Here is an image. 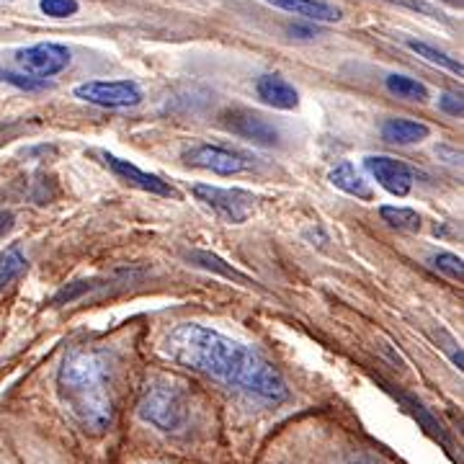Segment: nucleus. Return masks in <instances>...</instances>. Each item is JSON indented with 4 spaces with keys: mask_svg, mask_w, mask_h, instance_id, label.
Returning a JSON list of instances; mask_svg holds the SVG:
<instances>
[{
    "mask_svg": "<svg viewBox=\"0 0 464 464\" xmlns=\"http://www.w3.org/2000/svg\"><path fill=\"white\" fill-rule=\"evenodd\" d=\"M42 14L50 18H67L78 14V0H39Z\"/></svg>",
    "mask_w": 464,
    "mask_h": 464,
    "instance_id": "obj_21",
    "label": "nucleus"
},
{
    "mask_svg": "<svg viewBox=\"0 0 464 464\" xmlns=\"http://www.w3.org/2000/svg\"><path fill=\"white\" fill-rule=\"evenodd\" d=\"M75 99L101 109H130L142 103V91L134 81H88L75 85Z\"/></svg>",
    "mask_w": 464,
    "mask_h": 464,
    "instance_id": "obj_5",
    "label": "nucleus"
},
{
    "mask_svg": "<svg viewBox=\"0 0 464 464\" xmlns=\"http://www.w3.org/2000/svg\"><path fill=\"white\" fill-rule=\"evenodd\" d=\"M256 93H258V99L264 101L266 106H274V109H282V111L297 109L299 103L297 88L289 81H284L282 75H264V78H258Z\"/></svg>",
    "mask_w": 464,
    "mask_h": 464,
    "instance_id": "obj_11",
    "label": "nucleus"
},
{
    "mask_svg": "<svg viewBox=\"0 0 464 464\" xmlns=\"http://www.w3.org/2000/svg\"><path fill=\"white\" fill-rule=\"evenodd\" d=\"M0 81L16 85V88H24V91H36V88H44L47 85V81L29 78V75H16V72H3V70H0Z\"/></svg>",
    "mask_w": 464,
    "mask_h": 464,
    "instance_id": "obj_22",
    "label": "nucleus"
},
{
    "mask_svg": "<svg viewBox=\"0 0 464 464\" xmlns=\"http://www.w3.org/2000/svg\"><path fill=\"white\" fill-rule=\"evenodd\" d=\"M140 415L163 433H181L191 420V402L181 387L152 384L140 400Z\"/></svg>",
    "mask_w": 464,
    "mask_h": 464,
    "instance_id": "obj_3",
    "label": "nucleus"
},
{
    "mask_svg": "<svg viewBox=\"0 0 464 464\" xmlns=\"http://www.w3.org/2000/svg\"><path fill=\"white\" fill-rule=\"evenodd\" d=\"M384 85H387V91H390L392 96H398V99L418 101V103L429 101V88L423 83H418L415 78H408V75H387Z\"/></svg>",
    "mask_w": 464,
    "mask_h": 464,
    "instance_id": "obj_17",
    "label": "nucleus"
},
{
    "mask_svg": "<svg viewBox=\"0 0 464 464\" xmlns=\"http://www.w3.org/2000/svg\"><path fill=\"white\" fill-rule=\"evenodd\" d=\"M101 160H103V166L109 168L114 176H119L124 183H130L134 188H140V191H148V194H155V197H179L176 194V188L170 186L168 181H163L160 176H152V173H145L142 168H137L130 160H121V158H116L111 152H99Z\"/></svg>",
    "mask_w": 464,
    "mask_h": 464,
    "instance_id": "obj_10",
    "label": "nucleus"
},
{
    "mask_svg": "<svg viewBox=\"0 0 464 464\" xmlns=\"http://www.w3.org/2000/svg\"><path fill=\"white\" fill-rule=\"evenodd\" d=\"M183 160L188 166L201 168V170H212L217 176H237L250 168V160L246 155L219 148V145H207V142H197V145L183 150Z\"/></svg>",
    "mask_w": 464,
    "mask_h": 464,
    "instance_id": "obj_7",
    "label": "nucleus"
},
{
    "mask_svg": "<svg viewBox=\"0 0 464 464\" xmlns=\"http://www.w3.org/2000/svg\"><path fill=\"white\" fill-rule=\"evenodd\" d=\"M163 351L170 356V362L207 374L250 398L266 402H282L286 398V382L282 372L266 356L207 325L183 323L173 328L168 333Z\"/></svg>",
    "mask_w": 464,
    "mask_h": 464,
    "instance_id": "obj_1",
    "label": "nucleus"
},
{
    "mask_svg": "<svg viewBox=\"0 0 464 464\" xmlns=\"http://www.w3.org/2000/svg\"><path fill=\"white\" fill-rule=\"evenodd\" d=\"M384 3H392V5H402V8H411V11H418V14H426V16L431 18H441V14L429 5V3H423V0H384Z\"/></svg>",
    "mask_w": 464,
    "mask_h": 464,
    "instance_id": "obj_24",
    "label": "nucleus"
},
{
    "mask_svg": "<svg viewBox=\"0 0 464 464\" xmlns=\"http://www.w3.org/2000/svg\"><path fill=\"white\" fill-rule=\"evenodd\" d=\"M222 124L225 130H230L232 134L248 140L253 145H261V148H274L279 145V130L261 116L258 111H250V109H232L222 114Z\"/></svg>",
    "mask_w": 464,
    "mask_h": 464,
    "instance_id": "obj_8",
    "label": "nucleus"
},
{
    "mask_svg": "<svg viewBox=\"0 0 464 464\" xmlns=\"http://www.w3.org/2000/svg\"><path fill=\"white\" fill-rule=\"evenodd\" d=\"M266 3H271L274 8L289 11L299 18L317 21V24H333V21L343 18L341 8H335L333 3H325V0H266Z\"/></svg>",
    "mask_w": 464,
    "mask_h": 464,
    "instance_id": "obj_12",
    "label": "nucleus"
},
{
    "mask_svg": "<svg viewBox=\"0 0 464 464\" xmlns=\"http://www.w3.org/2000/svg\"><path fill=\"white\" fill-rule=\"evenodd\" d=\"M364 168L372 173V179L380 183L384 191H390L392 197H408L411 188H413V168L398 160V158L369 155V158H364Z\"/></svg>",
    "mask_w": 464,
    "mask_h": 464,
    "instance_id": "obj_9",
    "label": "nucleus"
},
{
    "mask_svg": "<svg viewBox=\"0 0 464 464\" xmlns=\"http://www.w3.org/2000/svg\"><path fill=\"white\" fill-rule=\"evenodd\" d=\"M436 152L444 155L447 163H451V166H459V163H462V150H451L447 148V145H441V148H436Z\"/></svg>",
    "mask_w": 464,
    "mask_h": 464,
    "instance_id": "obj_25",
    "label": "nucleus"
},
{
    "mask_svg": "<svg viewBox=\"0 0 464 464\" xmlns=\"http://www.w3.org/2000/svg\"><path fill=\"white\" fill-rule=\"evenodd\" d=\"M439 106H441V111H447L449 116H462L464 114L462 93H444V96L439 99Z\"/></svg>",
    "mask_w": 464,
    "mask_h": 464,
    "instance_id": "obj_23",
    "label": "nucleus"
},
{
    "mask_svg": "<svg viewBox=\"0 0 464 464\" xmlns=\"http://www.w3.org/2000/svg\"><path fill=\"white\" fill-rule=\"evenodd\" d=\"M431 134V127L415 119H387L382 124V140L392 145H415Z\"/></svg>",
    "mask_w": 464,
    "mask_h": 464,
    "instance_id": "obj_13",
    "label": "nucleus"
},
{
    "mask_svg": "<svg viewBox=\"0 0 464 464\" xmlns=\"http://www.w3.org/2000/svg\"><path fill=\"white\" fill-rule=\"evenodd\" d=\"M186 258L191 261L194 266H199V268H207V271H215L219 276H225V279H230V282H237V284H246V286H253V279L246 276V274H240L237 268H232L230 264H225L219 256L215 253H209V250H188L186 253Z\"/></svg>",
    "mask_w": 464,
    "mask_h": 464,
    "instance_id": "obj_15",
    "label": "nucleus"
},
{
    "mask_svg": "<svg viewBox=\"0 0 464 464\" xmlns=\"http://www.w3.org/2000/svg\"><path fill=\"white\" fill-rule=\"evenodd\" d=\"M11 227H14V215L11 212H0V237L11 230Z\"/></svg>",
    "mask_w": 464,
    "mask_h": 464,
    "instance_id": "obj_26",
    "label": "nucleus"
},
{
    "mask_svg": "<svg viewBox=\"0 0 464 464\" xmlns=\"http://www.w3.org/2000/svg\"><path fill=\"white\" fill-rule=\"evenodd\" d=\"M57 392L81 431L88 436L109 431L116 418V380L109 351L70 348L57 372Z\"/></svg>",
    "mask_w": 464,
    "mask_h": 464,
    "instance_id": "obj_2",
    "label": "nucleus"
},
{
    "mask_svg": "<svg viewBox=\"0 0 464 464\" xmlns=\"http://www.w3.org/2000/svg\"><path fill=\"white\" fill-rule=\"evenodd\" d=\"M18 70L29 78H39L47 81L52 75L63 72L70 65V50L54 42H44V44H34L26 50H18L14 54Z\"/></svg>",
    "mask_w": 464,
    "mask_h": 464,
    "instance_id": "obj_6",
    "label": "nucleus"
},
{
    "mask_svg": "<svg viewBox=\"0 0 464 464\" xmlns=\"http://www.w3.org/2000/svg\"><path fill=\"white\" fill-rule=\"evenodd\" d=\"M431 266L433 268H439L441 274H447L449 279H454V282H462L464 279L462 258L454 256V253H436L431 258Z\"/></svg>",
    "mask_w": 464,
    "mask_h": 464,
    "instance_id": "obj_20",
    "label": "nucleus"
},
{
    "mask_svg": "<svg viewBox=\"0 0 464 464\" xmlns=\"http://www.w3.org/2000/svg\"><path fill=\"white\" fill-rule=\"evenodd\" d=\"M24 271H26V256L21 253L18 246H11L0 253V289H5Z\"/></svg>",
    "mask_w": 464,
    "mask_h": 464,
    "instance_id": "obj_18",
    "label": "nucleus"
},
{
    "mask_svg": "<svg viewBox=\"0 0 464 464\" xmlns=\"http://www.w3.org/2000/svg\"><path fill=\"white\" fill-rule=\"evenodd\" d=\"M328 179H331V183L335 186V188H341V191L348 194V197H356V199H364V201H372V197H374V191H372L369 181H366L364 176L356 170V166H353V163H348V160H343V163H338V166L333 168Z\"/></svg>",
    "mask_w": 464,
    "mask_h": 464,
    "instance_id": "obj_14",
    "label": "nucleus"
},
{
    "mask_svg": "<svg viewBox=\"0 0 464 464\" xmlns=\"http://www.w3.org/2000/svg\"><path fill=\"white\" fill-rule=\"evenodd\" d=\"M380 215L382 219H384L390 227H395V230H402V232L420 230V217H418V212L411 209V207H380Z\"/></svg>",
    "mask_w": 464,
    "mask_h": 464,
    "instance_id": "obj_19",
    "label": "nucleus"
},
{
    "mask_svg": "<svg viewBox=\"0 0 464 464\" xmlns=\"http://www.w3.org/2000/svg\"><path fill=\"white\" fill-rule=\"evenodd\" d=\"M191 194L209 212H215L222 222H230V225H243L256 209V197L246 188H222L212 183H197Z\"/></svg>",
    "mask_w": 464,
    "mask_h": 464,
    "instance_id": "obj_4",
    "label": "nucleus"
},
{
    "mask_svg": "<svg viewBox=\"0 0 464 464\" xmlns=\"http://www.w3.org/2000/svg\"><path fill=\"white\" fill-rule=\"evenodd\" d=\"M408 44V50L415 52L418 57H423L426 63H431L436 67H444L449 72H454V75H464V67L459 60H454V57H449L447 52H439L431 44H426V42H415V39H408L405 42Z\"/></svg>",
    "mask_w": 464,
    "mask_h": 464,
    "instance_id": "obj_16",
    "label": "nucleus"
}]
</instances>
